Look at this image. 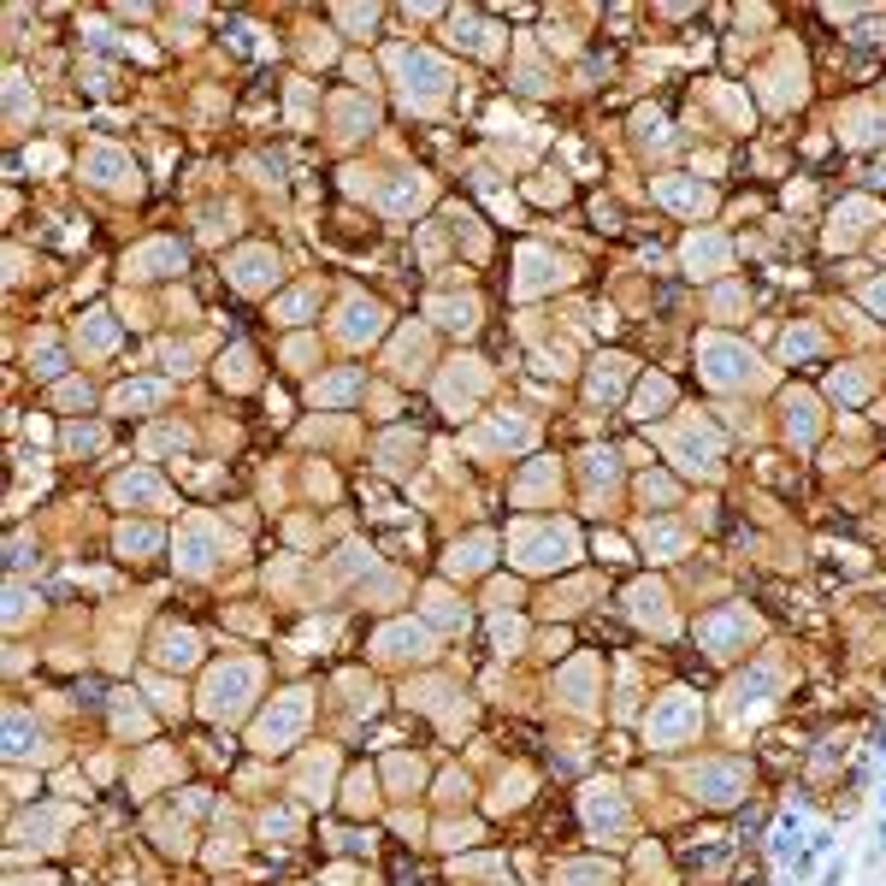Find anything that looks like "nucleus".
<instances>
[{
	"label": "nucleus",
	"instance_id": "6e6552de",
	"mask_svg": "<svg viewBox=\"0 0 886 886\" xmlns=\"http://www.w3.org/2000/svg\"><path fill=\"white\" fill-rule=\"evenodd\" d=\"M302 715H308V703H302V692H290L278 715H266V721H260V739H266V745H272V739H284L290 727H302Z\"/></svg>",
	"mask_w": 886,
	"mask_h": 886
},
{
	"label": "nucleus",
	"instance_id": "dca6fc26",
	"mask_svg": "<svg viewBox=\"0 0 886 886\" xmlns=\"http://www.w3.org/2000/svg\"><path fill=\"white\" fill-rule=\"evenodd\" d=\"M686 260H703V266H715V260H721V243H709V237H703V243H692V249H686Z\"/></svg>",
	"mask_w": 886,
	"mask_h": 886
},
{
	"label": "nucleus",
	"instance_id": "6ab92c4d",
	"mask_svg": "<svg viewBox=\"0 0 886 886\" xmlns=\"http://www.w3.org/2000/svg\"><path fill=\"white\" fill-rule=\"evenodd\" d=\"M308 308H314V290H296V296H290V302H284V308H278V314H308Z\"/></svg>",
	"mask_w": 886,
	"mask_h": 886
},
{
	"label": "nucleus",
	"instance_id": "f3484780",
	"mask_svg": "<svg viewBox=\"0 0 886 886\" xmlns=\"http://www.w3.org/2000/svg\"><path fill=\"white\" fill-rule=\"evenodd\" d=\"M355 390H361V379H355V373H337V379L325 384L319 396H355Z\"/></svg>",
	"mask_w": 886,
	"mask_h": 886
},
{
	"label": "nucleus",
	"instance_id": "423d86ee",
	"mask_svg": "<svg viewBox=\"0 0 886 886\" xmlns=\"http://www.w3.org/2000/svg\"><path fill=\"white\" fill-rule=\"evenodd\" d=\"M697 727V703L686 692L662 697V709L650 715V739H680V733H692Z\"/></svg>",
	"mask_w": 886,
	"mask_h": 886
},
{
	"label": "nucleus",
	"instance_id": "aec40b11",
	"mask_svg": "<svg viewBox=\"0 0 886 886\" xmlns=\"http://www.w3.org/2000/svg\"><path fill=\"white\" fill-rule=\"evenodd\" d=\"M668 402V384L656 379V384H644V396H638V408H662Z\"/></svg>",
	"mask_w": 886,
	"mask_h": 886
},
{
	"label": "nucleus",
	"instance_id": "f03ea898",
	"mask_svg": "<svg viewBox=\"0 0 886 886\" xmlns=\"http://www.w3.org/2000/svg\"><path fill=\"white\" fill-rule=\"evenodd\" d=\"M692 792L703 804H733L745 792V768L739 762H703V768H692Z\"/></svg>",
	"mask_w": 886,
	"mask_h": 886
},
{
	"label": "nucleus",
	"instance_id": "1a4fd4ad",
	"mask_svg": "<svg viewBox=\"0 0 886 886\" xmlns=\"http://www.w3.org/2000/svg\"><path fill=\"white\" fill-rule=\"evenodd\" d=\"M379 325H384V314L373 308V302H349V308H343V337H349V343L379 337Z\"/></svg>",
	"mask_w": 886,
	"mask_h": 886
},
{
	"label": "nucleus",
	"instance_id": "0eeeda50",
	"mask_svg": "<svg viewBox=\"0 0 886 886\" xmlns=\"http://www.w3.org/2000/svg\"><path fill=\"white\" fill-rule=\"evenodd\" d=\"M231 278H237L243 290H266V284L278 278V254H272V249H249V254H237V260H231Z\"/></svg>",
	"mask_w": 886,
	"mask_h": 886
},
{
	"label": "nucleus",
	"instance_id": "20e7f679",
	"mask_svg": "<svg viewBox=\"0 0 886 886\" xmlns=\"http://www.w3.org/2000/svg\"><path fill=\"white\" fill-rule=\"evenodd\" d=\"M249 686H254V668H249V662H237L231 674L219 668V674L207 680V715H237V709H243V697H237V692H249Z\"/></svg>",
	"mask_w": 886,
	"mask_h": 886
},
{
	"label": "nucleus",
	"instance_id": "7ed1b4c3",
	"mask_svg": "<svg viewBox=\"0 0 886 886\" xmlns=\"http://www.w3.org/2000/svg\"><path fill=\"white\" fill-rule=\"evenodd\" d=\"M703 361H709V379L715 384H745L751 367H757L739 343H721V337H703Z\"/></svg>",
	"mask_w": 886,
	"mask_h": 886
},
{
	"label": "nucleus",
	"instance_id": "f8f14e48",
	"mask_svg": "<svg viewBox=\"0 0 886 886\" xmlns=\"http://www.w3.org/2000/svg\"><path fill=\"white\" fill-rule=\"evenodd\" d=\"M420 644H426V638L414 633V627H396V633H384V650H390V656H420Z\"/></svg>",
	"mask_w": 886,
	"mask_h": 886
},
{
	"label": "nucleus",
	"instance_id": "ddd939ff",
	"mask_svg": "<svg viewBox=\"0 0 886 886\" xmlns=\"http://www.w3.org/2000/svg\"><path fill=\"white\" fill-rule=\"evenodd\" d=\"M662 201H674V207H703L709 190H692V184H662Z\"/></svg>",
	"mask_w": 886,
	"mask_h": 886
},
{
	"label": "nucleus",
	"instance_id": "39448f33",
	"mask_svg": "<svg viewBox=\"0 0 886 886\" xmlns=\"http://www.w3.org/2000/svg\"><path fill=\"white\" fill-rule=\"evenodd\" d=\"M573 556V538H568V526H550V532H532L526 544H520V562L526 568H562Z\"/></svg>",
	"mask_w": 886,
	"mask_h": 886
},
{
	"label": "nucleus",
	"instance_id": "9b49d317",
	"mask_svg": "<svg viewBox=\"0 0 886 886\" xmlns=\"http://www.w3.org/2000/svg\"><path fill=\"white\" fill-rule=\"evenodd\" d=\"M89 172H95L101 184H125V178H136L130 160L125 154H113V148H95V154H89Z\"/></svg>",
	"mask_w": 886,
	"mask_h": 886
},
{
	"label": "nucleus",
	"instance_id": "9d476101",
	"mask_svg": "<svg viewBox=\"0 0 886 886\" xmlns=\"http://www.w3.org/2000/svg\"><path fill=\"white\" fill-rule=\"evenodd\" d=\"M142 278H154V272H178L184 266V249H172V243H154V249H142L136 260H130Z\"/></svg>",
	"mask_w": 886,
	"mask_h": 886
},
{
	"label": "nucleus",
	"instance_id": "f257e3e1",
	"mask_svg": "<svg viewBox=\"0 0 886 886\" xmlns=\"http://www.w3.org/2000/svg\"><path fill=\"white\" fill-rule=\"evenodd\" d=\"M396 77H402V95L420 101V107H432V101L443 95V83H449V71H443L432 54H414V48L396 54Z\"/></svg>",
	"mask_w": 886,
	"mask_h": 886
},
{
	"label": "nucleus",
	"instance_id": "4468645a",
	"mask_svg": "<svg viewBox=\"0 0 886 886\" xmlns=\"http://www.w3.org/2000/svg\"><path fill=\"white\" fill-rule=\"evenodd\" d=\"M432 314H438L443 325H461V331H467V325H473V302H438Z\"/></svg>",
	"mask_w": 886,
	"mask_h": 886
},
{
	"label": "nucleus",
	"instance_id": "2eb2a0df",
	"mask_svg": "<svg viewBox=\"0 0 886 886\" xmlns=\"http://www.w3.org/2000/svg\"><path fill=\"white\" fill-rule=\"evenodd\" d=\"M160 396V384H125L119 390V408H130V402H154Z\"/></svg>",
	"mask_w": 886,
	"mask_h": 886
},
{
	"label": "nucleus",
	"instance_id": "a211bd4d",
	"mask_svg": "<svg viewBox=\"0 0 886 886\" xmlns=\"http://www.w3.org/2000/svg\"><path fill=\"white\" fill-rule=\"evenodd\" d=\"M6 733H12V751H30V721H24V715H12Z\"/></svg>",
	"mask_w": 886,
	"mask_h": 886
}]
</instances>
